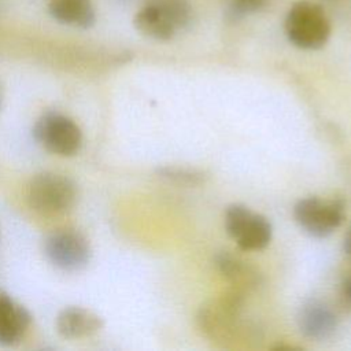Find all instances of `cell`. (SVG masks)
I'll list each match as a JSON object with an SVG mask.
<instances>
[{"mask_svg":"<svg viewBox=\"0 0 351 351\" xmlns=\"http://www.w3.org/2000/svg\"><path fill=\"white\" fill-rule=\"evenodd\" d=\"M191 21L192 8L186 0H149L134 15L133 23L143 36L167 41L188 27Z\"/></svg>","mask_w":351,"mask_h":351,"instance_id":"cell-1","label":"cell"},{"mask_svg":"<svg viewBox=\"0 0 351 351\" xmlns=\"http://www.w3.org/2000/svg\"><path fill=\"white\" fill-rule=\"evenodd\" d=\"M284 29L288 40L300 49H319L330 37V22L325 10L307 0L292 4Z\"/></svg>","mask_w":351,"mask_h":351,"instance_id":"cell-2","label":"cell"},{"mask_svg":"<svg viewBox=\"0 0 351 351\" xmlns=\"http://www.w3.org/2000/svg\"><path fill=\"white\" fill-rule=\"evenodd\" d=\"M245 292L232 288L217 300L200 307L196 321L199 329L211 340L232 341L243 329L240 313Z\"/></svg>","mask_w":351,"mask_h":351,"instance_id":"cell-3","label":"cell"},{"mask_svg":"<svg viewBox=\"0 0 351 351\" xmlns=\"http://www.w3.org/2000/svg\"><path fill=\"white\" fill-rule=\"evenodd\" d=\"M27 199L32 208L44 215H59L77 202V185L64 174L45 171L29 184Z\"/></svg>","mask_w":351,"mask_h":351,"instance_id":"cell-4","label":"cell"},{"mask_svg":"<svg viewBox=\"0 0 351 351\" xmlns=\"http://www.w3.org/2000/svg\"><path fill=\"white\" fill-rule=\"evenodd\" d=\"M225 229L244 251L263 250L271 240L270 221L244 204H230L225 211Z\"/></svg>","mask_w":351,"mask_h":351,"instance_id":"cell-5","label":"cell"},{"mask_svg":"<svg viewBox=\"0 0 351 351\" xmlns=\"http://www.w3.org/2000/svg\"><path fill=\"white\" fill-rule=\"evenodd\" d=\"M346 217L344 202L340 199H321L308 196L293 207V218L310 236L326 237L333 233Z\"/></svg>","mask_w":351,"mask_h":351,"instance_id":"cell-6","label":"cell"},{"mask_svg":"<svg viewBox=\"0 0 351 351\" xmlns=\"http://www.w3.org/2000/svg\"><path fill=\"white\" fill-rule=\"evenodd\" d=\"M33 136L41 147L60 156L75 155L82 144L80 126L71 118L53 111L43 114L37 119Z\"/></svg>","mask_w":351,"mask_h":351,"instance_id":"cell-7","label":"cell"},{"mask_svg":"<svg viewBox=\"0 0 351 351\" xmlns=\"http://www.w3.org/2000/svg\"><path fill=\"white\" fill-rule=\"evenodd\" d=\"M44 252L48 261L67 271H75L89 263L92 251L88 240L75 230H59L44 241Z\"/></svg>","mask_w":351,"mask_h":351,"instance_id":"cell-8","label":"cell"},{"mask_svg":"<svg viewBox=\"0 0 351 351\" xmlns=\"http://www.w3.org/2000/svg\"><path fill=\"white\" fill-rule=\"evenodd\" d=\"M337 324L335 311L318 299H310L299 308L298 326L307 339L325 340L335 333Z\"/></svg>","mask_w":351,"mask_h":351,"instance_id":"cell-9","label":"cell"},{"mask_svg":"<svg viewBox=\"0 0 351 351\" xmlns=\"http://www.w3.org/2000/svg\"><path fill=\"white\" fill-rule=\"evenodd\" d=\"M30 313L0 289V346L16 344L30 326Z\"/></svg>","mask_w":351,"mask_h":351,"instance_id":"cell-10","label":"cell"},{"mask_svg":"<svg viewBox=\"0 0 351 351\" xmlns=\"http://www.w3.org/2000/svg\"><path fill=\"white\" fill-rule=\"evenodd\" d=\"M101 326V318L82 307H66L56 317L58 333L66 339H82L92 336L99 332Z\"/></svg>","mask_w":351,"mask_h":351,"instance_id":"cell-11","label":"cell"},{"mask_svg":"<svg viewBox=\"0 0 351 351\" xmlns=\"http://www.w3.org/2000/svg\"><path fill=\"white\" fill-rule=\"evenodd\" d=\"M215 266L233 288L243 292L251 291L261 284V274L258 270L229 251H221L215 255Z\"/></svg>","mask_w":351,"mask_h":351,"instance_id":"cell-12","label":"cell"},{"mask_svg":"<svg viewBox=\"0 0 351 351\" xmlns=\"http://www.w3.org/2000/svg\"><path fill=\"white\" fill-rule=\"evenodd\" d=\"M48 12L59 23L81 29L92 27L96 21L92 0H49Z\"/></svg>","mask_w":351,"mask_h":351,"instance_id":"cell-13","label":"cell"},{"mask_svg":"<svg viewBox=\"0 0 351 351\" xmlns=\"http://www.w3.org/2000/svg\"><path fill=\"white\" fill-rule=\"evenodd\" d=\"M158 174H160V177L163 178H167L178 184H192V185L204 182L207 178L204 171L193 167H184V166L162 167L158 170Z\"/></svg>","mask_w":351,"mask_h":351,"instance_id":"cell-14","label":"cell"},{"mask_svg":"<svg viewBox=\"0 0 351 351\" xmlns=\"http://www.w3.org/2000/svg\"><path fill=\"white\" fill-rule=\"evenodd\" d=\"M270 0H229L226 7V16L230 21H239L250 14L263 10Z\"/></svg>","mask_w":351,"mask_h":351,"instance_id":"cell-15","label":"cell"},{"mask_svg":"<svg viewBox=\"0 0 351 351\" xmlns=\"http://www.w3.org/2000/svg\"><path fill=\"white\" fill-rule=\"evenodd\" d=\"M341 291H343L344 298H346L348 302H351V273H348V274L346 276V278L343 280Z\"/></svg>","mask_w":351,"mask_h":351,"instance_id":"cell-16","label":"cell"},{"mask_svg":"<svg viewBox=\"0 0 351 351\" xmlns=\"http://www.w3.org/2000/svg\"><path fill=\"white\" fill-rule=\"evenodd\" d=\"M344 251L351 258V226L348 228V230L344 236Z\"/></svg>","mask_w":351,"mask_h":351,"instance_id":"cell-17","label":"cell"},{"mask_svg":"<svg viewBox=\"0 0 351 351\" xmlns=\"http://www.w3.org/2000/svg\"><path fill=\"white\" fill-rule=\"evenodd\" d=\"M0 101H1V99H0Z\"/></svg>","mask_w":351,"mask_h":351,"instance_id":"cell-18","label":"cell"}]
</instances>
